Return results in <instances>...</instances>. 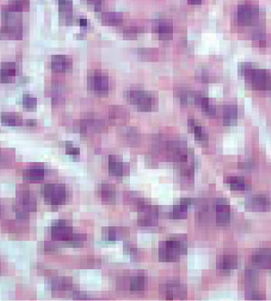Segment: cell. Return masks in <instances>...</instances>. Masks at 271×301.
Listing matches in <instances>:
<instances>
[{"instance_id":"6da1fadb","label":"cell","mask_w":271,"mask_h":301,"mask_svg":"<svg viewBox=\"0 0 271 301\" xmlns=\"http://www.w3.org/2000/svg\"><path fill=\"white\" fill-rule=\"evenodd\" d=\"M239 73L245 77L246 82L252 88L257 90L271 89V74L263 69H257L252 63H243L239 66Z\"/></svg>"},{"instance_id":"7a4b0ae2","label":"cell","mask_w":271,"mask_h":301,"mask_svg":"<svg viewBox=\"0 0 271 301\" xmlns=\"http://www.w3.org/2000/svg\"><path fill=\"white\" fill-rule=\"evenodd\" d=\"M187 241L184 238H171L161 242L158 247V259L169 263L179 260L181 255L187 253Z\"/></svg>"},{"instance_id":"3957f363","label":"cell","mask_w":271,"mask_h":301,"mask_svg":"<svg viewBox=\"0 0 271 301\" xmlns=\"http://www.w3.org/2000/svg\"><path fill=\"white\" fill-rule=\"evenodd\" d=\"M125 97L128 103L136 106L140 111H151L154 107V96L143 89H128Z\"/></svg>"},{"instance_id":"277c9868","label":"cell","mask_w":271,"mask_h":301,"mask_svg":"<svg viewBox=\"0 0 271 301\" xmlns=\"http://www.w3.org/2000/svg\"><path fill=\"white\" fill-rule=\"evenodd\" d=\"M37 209V202L34 194L25 187H21L17 192L16 212L20 218L26 217L27 214L35 212Z\"/></svg>"},{"instance_id":"5b68a950","label":"cell","mask_w":271,"mask_h":301,"mask_svg":"<svg viewBox=\"0 0 271 301\" xmlns=\"http://www.w3.org/2000/svg\"><path fill=\"white\" fill-rule=\"evenodd\" d=\"M42 195L46 204L61 206L67 200V188L62 184H46L42 187Z\"/></svg>"},{"instance_id":"8992f818","label":"cell","mask_w":271,"mask_h":301,"mask_svg":"<svg viewBox=\"0 0 271 301\" xmlns=\"http://www.w3.org/2000/svg\"><path fill=\"white\" fill-rule=\"evenodd\" d=\"M87 87L90 92L97 95H105L110 88L109 77L102 71L93 70L87 77Z\"/></svg>"},{"instance_id":"52a82bcc","label":"cell","mask_w":271,"mask_h":301,"mask_svg":"<svg viewBox=\"0 0 271 301\" xmlns=\"http://www.w3.org/2000/svg\"><path fill=\"white\" fill-rule=\"evenodd\" d=\"M258 272L254 269H246L245 270V296L247 300L252 301H260L264 300L261 297L259 291L257 289L258 286Z\"/></svg>"},{"instance_id":"ba28073f","label":"cell","mask_w":271,"mask_h":301,"mask_svg":"<svg viewBox=\"0 0 271 301\" xmlns=\"http://www.w3.org/2000/svg\"><path fill=\"white\" fill-rule=\"evenodd\" d=\"M245 208L253 212L271 211V198L264 194H254L246 197Z\"/></svg>"},{"instance_id":"9c48e42d","label":"cell","mask_w":271,"mask_h":301,"mask_svg":"<svg viewBox=\"0 0 271 301\" xmlns=\"http://www.w3.org/2000/svg\"><path fill=\"white\" fill-rule=\"evenodd\" d=\"M166 152L175 162L185 163L188 160V149L183 141H169L166 143Z\"/></svg>"},{"instance_id":"30bf717a","label":"cell","mask_w":271,"mask_h":301,"mask_svg":"<svg viewBox=\"0 0 271 301\" xmlns=\"http://www.w3.org/2000/svg\"><path fill=\"white\" fill-rule=\"evenodd\" d=\"M73 234L74 232L72 230V226L66 220H58L53 223L51 227V236L53 240L56 241L68 243L72 238Z\"/></svg>"},{"instance_id":"8fae6325","label":"cell","mask_w":271,"mask_h":301,"mask_svg":"<svg viewBox=\"0 0 271 301\" xmlns=\"http://www.w3.org/2000/svg\"><path fill=\"white\" fill-rule=\"evenodd\" d=\"M158 208L147 204L139 210L138 223L140 227H155L158 225Z\"/></svg>"},{"instance_id":"7c38bea8","label":"cell","mask_w":271,"mask_h":301,"mask_svg":"<svg viewBox=\"0 0 271 301\" xmlns=\"http://www.w3.org/2000/svg\"><path fill=\"white\" fill-rule=\"evenodd\" d=\"M258 16V9L250 4H239L237 6V21L240 25H250L256 21Z\"/></svg>"},{"instance_id":"4fadbf2b","label":"cell","mask_w":271,"mask_h":301,"mask_svg":"<svg viewBox=\"0 0 271 301\" xmlns=\"http://www.w3.org/2000/svg\"><path fill=\"white\" fill-rule=\"evenodd\" d=\"M160 294L166 300L172 301L176 299H185L187 295L186 286L178 283H170L163 284L159 288Z\"/></svg>"},{"instance_id":"5bb4252c","label":"cell","mask_w":271,"mask_h":301,"mask_svg":"<svg viewBox=\"0 0 271 301\" xmlns=\"http://www.w3.org/2000/svg\"><path fill=\"white\" fill-rule=\"evenodd\" d=\"M152 31L161 41H169L173 37V24L170 20L157 19L152 22Z\"/></svg>"},{"instance_id":"9a60e30c","label":"cell","mask_w":271,"mask_h":301,"mask_svg":"<svg viewBox=\"0 0 271 301\" xmlns=\"http://www.w3.org/2000/svg\"><path fill=\"white\" fill-rule=\"evenodd\" d=\"M215 217L220 225H226L231 219V211L228 202L225 198H218L215 201Z\"/></svg>"},{"instance_id":"2e32d148","label":"cell","mask_w":271,"mask_h":301,"mask_svg":"<svg viewBox=\"0 0 271 301\" xmlns=\"http://www.w3.org/2000/svg\"><path fill=\"white\" fill-rule=\"evenodd\" d=\"M252 261L255 267L271 270V250L262 249L257 251L252 256Z\"/></svg>"},{"instance_id":"e0dca14e","label":"cell","mask_w":271,"mask_h":301,"mask_svg":"<svg viewBox=\"0 0 271 301\" xmlns=\"http://www.w3.org/2000/svg\"><path fill=\"white\" fill-rule=\"evenodd\" d=\"M237 267V257L233 254H225L219 257L217 269L222 274H229Z\"/></svg>"},{"instance_id":"ac0fdd59","label":"cell","mask_w":271,"mask_h":301,"mask_svg":"<svg viewBox=\"0 0 271 301\" xmlns=\"http://www.w3.org/2000/svg\"><path fill=\"white\" fill-rule=\"evenodd\" d=\"M72 60L66 55H53L51 58V68L56 72H68L71 71Z\"/></svg>"},{"instance_id":"d6986e66","label":"cell","mask_w":271,"mask_h":301,"mask_svg":"<svg viewBox=\"0 0 271 301\" xmlns=\"http://www.w3.org/2000/svg\"><path fill=\"white\" fill-rule=\"evenodd\" d=\"M104 127L102 120L96 119H82L78 124V130L79 133L87 134L90 131H101Z\"/></svg>"},{"instance_id":"ffe728a7","label":"cell","mask_w":271,"mask_h":301,"mask_svg":"<svg viewBox=\"0 0 271 301\" xmlns=\"http://www.w3.org/2000/svg\"><path fill=\"white\" fill-rule=\"evenodd\" d=\"M44 177H45V169L42 166L39 165L31 166L23 172V178L28 182H40L43 180Z\"/></svg>"},{"instance_id":"44dd1931","label":"cell","mask_w":271,"mask_h":301,"mask_svg":"<svg viewBox=\"0 0 271 301\" xmlns=\"http://www.w3.org/2000/svg\"><path fill=\"white\" fill-rule=\"evenodd\" d=\"M18 72V67L13 62H4L0 67V82H11Z\"/></svg>"},{"instance_id":"7402d4cb","label":"cell","mask_w":271,"mask_h":301,"mask_svg":"<svg viewBox=\"0 0 271 301\" xmlns=\"http://www.w3.org/2000/svg\"><path fill=\"white\" fill-rule=\"evenodd\" d=\"M98 195L101 200L107 204H113L117 198V191L113 186L109 184H101L98 186Z\"/></svg>"},{"instance_id":"603a6c76","label":"cell","mask_w":271,"mask_h":301,"mask_svg":"<svg viewBox=\"0 0 271 301\" xmlns=\"http://www.w3.org/2000/svg\"><path fill=\"white\" fill-rule=\"evenodd\" d=\"M128 116H129V113H128V110L123 107L116 106L109 109V121L114 124H121V123L126 122Z\"/></svg>"},{"instance_id":"cb8c5ba5","label":"cell","mask_w":271,"mask_h":301,"mask_svg":"<svg viewBox=\"0 0 271 301\" xmlns=\"http://www.w3.org/2000/svg\"><path fill=\"white\" fill-rule=\"evenodd\" d=\"M225 183L229 186L230 189L234 191H243L251 188L245 181V178L238 176H230L225 178Z\"/></svg>"},{"instance_id":"d4e9b609","label":"cell","mask_w":271,"mask_h":301,"mask_svg":"<svg viewBox=\"0 0 271 301\" xmlns=\"http://www.w3.org/2000/svg\"><path fill=\"white\" fill-rule=\"evenodd\" d=\"M23 37L22 27L3 26L0 30V39L20 40Z\"/></svg>"},{"instance_id":"484cf974","label":"cell","mask_w":271,"mask_h":301,"mask_svg":"<svg viewBox=\"0 0 271 301\" xmlns=\"http://www.w3.org/2000/svg\"><path fill=\"white\" fill-rule=\"evenodd\" d=\"M237 120V108L234 105H227L223 110V124L226 127L234 126Z\"/></svg>"},{"instance_id":"4316f807","label":"cell","mask_w":271,"mask_h":301,"mask_svg":"<svg viewBox=\"0 0 271 301\" xmlns=\"http://www.w3.org/2000/svg\"><path fill=\"white\" fill-rule=\"evenodd\" d=\"M101 20L107 26H119L123 22V15L120 12H104L101 16Z\"/></svg>"},{"instance_id":"83f0119b","label":"cell","mask_w":271,"mask_h":301,"mask_svg":"<svg viewBox=\"0 0 271 301\" xmlns=\"http://www.w3.org/2000/svg\"><path fill=\"white\" fill-rule=\"evenodd\" d=\"M120 136L125 143L130 146H136L140 140L139 131L133 127H128L126 129H123L121 130Z\"/></svg>"},{"instance_id":"f1b7e54d","label":"cell","mask_w":271,"mask_h":301,"mask_svg":"<svg viewBox=\"0 0 271 301\" xmlns=\"http://www.w3.org/2000/svg\"><path fill=\"white\" fill-rule=\"evenodd\" d=\"M109 172L115 177H122L125 173L124 164L117 156H109Z\"/></svg>"},{"instance_id":"f546056e","label":"cell","mask_w":271,"mask_h":301,"mask_svg":"<svg viewBox=\"0 0 271 301\" xmlns=\"http://www.w3.org/2000/svg\"><path fill=\"white\" fill-rule=\"evenodd\" d=\"M60 18L66 22H72V0H59Z\"/></svg>"},{"instance_id":"4dcf8cb0","label":"cell","mask_w":271,"mask_h":301,"mask_svg":"<svg viewBox=\"0 0 271 301\" xmlns=\"http://www.w3.org/2000/svg\"><path fill=\"white\" fill-rule=\"evenodd\" d=\"M72 279L68 277H58L53 279L51 283V287L54 292H65L72 288Z\"/></svg>"},{"instance_id":"1f68e13d","label":"cell","mask_w":271,"mask_h":301,"mask_svg":"<svg viewBox=\"0 0 271 301\" xmlns=\"http://www.w3.org/2000/svg\"><path fill=\"white\" fill-rule=\"evenodd\" d=\"M188 127L189 131L195 134L196 141L201 142V143L207 142L208 138H207V134L204 131L203 127L196 122L195 119H188Z\"/></svg>"},{"instance_id":"d6a6232c","label":"cell","mask_w":271,"mask_h":301,"mask_svg":"<svg viewBox=\"0 0 271 301\" xmlns=\"http://www.w3.org/2000/svg\"><path fill=\"white\" fill-rule=\"evenodd\" d=\"M1 122L7 127H20L23 125V119L16 112H3L1 114Z\"/></svg>"},{"instance_id":"836d02e7","label":"cell","mask_w":271,"mask_h":301,"mask_svg":"<svg viewBox=\"0 0 271 301\" xmlns=\"http://www.w3.org/2000/svg\"><path fill=\"white\" fill-rule=\"evenodd\" d=\"M5 6L12 11L21 13L23 11H29L30 0H10Z\"/></svg>"},{"instance_id":"e575fe53","label":"cell","mask_w":271,"mask_h":301,"mask_svg":"<svg viewBox=\"0 0 271 301\" xmlns=\"http://www.w3.org/2000/svg\"><path fill=\"white\" fill-rule=\"evenodd\" d=\"M124 233L123 228L120 227H108L103 232V238L107 241H116Z\"/></svg>"},{"instance_id":"d590c367","label":"cell","mask_w":271,"mask_h":301,"mask_svg":"<svg viewBox=\"0 0 271 301\" xmlns=\"http://www.w3.org/2000/svg\"><path fill=\"white\" fill-rule=\"evenodd\" d=\"M145 277L144 275H136L134 276L129 282V288L131 292H142L145 289Z\"/></svg>"},{"instance_id":"8d00e7d4","label":"cell","mask_w":271,"mask_h":301,"mask_svg":"<svg viewBox=\"0 0 271 301\" xmlns=\"http://www.w3.org/2000/svg\"><path fill=\"white\" fill-rule=\"evenodd\" d=\"M188 208L187 205H184L180 202L179 205L173 206L172 211L170 212V217L176 220L185 219L188 215Z\"/></svg>"},{"instance_id":"74e56055","label":"cell","mask_w":271,"mask_h":301,"mask_svg":"<svg viewBox=\"0 0 271 301\" xmlns=\"http://www.w3.org/2000/svg\"><path fill=\"white\" fill-rule=\"evenodd\" d=\"M137 54L140 60L152 61L158 59V52L157 49L139 48L138 49Z\"/></svg>"},{"instance_id":"f35d334b","label":"cell","mask_w":271,"mask_h":301,"mask_svg":"<svg viewBox=\"0 0 271 301\" xmlns=\"http://www.w3.org/2000/svg\"><path fill=\"white\" fill-rule=\"evenodd\" d=\"M23 106L26 109L33 110L37 107V100L34 96L25 94V95H23Z\"/></svg>"},{"instance_id":"ab89813d","label":"cell","mask_w":271,"mask_h":301,"mask_svg":"<svg viewBox=\"0 0 271 301\" xmlns=\"http://www.w3.org/2000/svg\"><path fill=\"white\" fill-rule=\"evenodd\" d=\"M86 240V235L82 234H73L71 239L68 242L70 245H74V246H80L83 245L84 242Z\"/></svg>"},{"instance_id":"60d3db41","label":"cell","mask_w":271,"mask_h":301,"mask_svg":"<svg viewBox=\"0 0 271 301\" xmlns=\"http://www.w3.org/2000/svg\"><path fill=\"white\" fill-rule=\"evenodd\" d=\"M139 33H140V30L138 27H127L123 30L124 37L128 38V39H134V38L137 37Z\"/></svg>"},{"instance_id":"b9f144b4","label":"cell","mask_w":271,"mask_h":301,"mask_svg":"<svg viewBox=\"0 0 271 301\" xmlns=\"http://www.w3.org/2000/svg\"><path fill=\"white\" fill-rule=\"evenodd\" d=\"M253 41L257 42V44L261 47H264L266 43V36H265V33L263 31H259V30L256 31L255 33H253Z\"/></svg>"},{"instance_id":"7bdbcfd3","label":"cell","mask_w":271,"mask_h":301,"mask_svg":"<svg viewBox=\"0 0 271 301\" xmlns=\"http://www.w3.org/2000/svg\"><path fill=\"white\" fill-rule=\"evenodd\" d=\"M202 109L206 115L209 116V117H215L216 115V108H215L214 105L211 104L210 101L207 104L204 105Z\"/></svg>"},{"instance_id":"ee69618b","label":"cell","mask_w":271,"mask_h":301,"mask_svg":"<svg viewBox=\"0 0 271 301\" xmlns=\"http://www.w3.org/2000/svg\"><path fill=\"white\" fill-rule=\"evenodd\" d=\"M66 153L68 154V156H79L80 155V149L79 148H76L73 147V145L71 143H67L66 144Z\"/></svg>"},{"instance_id":"f6af8a7d","label":"cell","mask_w":271,"mask_h":301,"mask_svg":"<svg viewBox=\"0 0 271 301\" xmlns=\"http://www.w3.org/2000/svg\"><path fill=\"white\" fill-rule=\"evenodd\" d=\"M87 4H90L92 7L94 8L96 11H102L103 4H104V0H85Z\"/></svg>"},{"instance_id":"bcb514c9","label":"cell","mask_w":271,"mask_h":301,"mask_svg":"<svg viewBox=\"0 0 271 301\" xmlns=\"http://www.w3.org/2000/svg\"><path fill=\"white\" fill-rule=\"evenodd\" d=\"M43 249L46 253H54L57 250V247L50 242H46L43 245Z\"/></svg>"},{"instance_id":"7dc6e473","label":"cell","mask_w":271,"mask_h":301,"mask_svg":"<svg viewBox=\"0 0 271 301\" xmlns=\"http://www.w3.org/2000/svg\"><path fill=\"white\" fill-rule=\"evenodd\" d=\"M197 75H198V79H200V81H202V82H208V80L210 79L209 75L205 71L199 72V73H197Z\"/></svg>"},{"instance_id":"c3c4849f","label":"cell","mask_w":271,"mask_h":301,"mask_svg":"<svg viewBox=\"0 0 271 301\" xmlns=\"http://www.w3.org/2000/svg\"><path fill=\"white\" fill-rule=\"evenodd\" d=\"M73 298L76 300H88L89 299L87 297L86 294H84L82 292H79V291H76L73 293Z\"/></svg>"},{"instance_id":"681fc988","label":"cell","mask_w":271,"mask_h":301,"mask_svg":"<svg viewBox=\"0 0 271 301\" xmlns=\"http://www.w3.org/2000/svg\"><path fill=\"white\" fill-rule=\"evenodd\" d=\"M182 204L187 205V206H190V205H195L196 204V200L193 199V198H182L180 201Z\"/></svg>"},{"instance_id":"f907efd6","label":"cell","mask_w":271,"mask_h":301,"mask_svg":"<svg viewBox=\"0 0 271 301\" xmlns=\"http://www.w3.org/2000/svg\"><path fill=\"white\" fill-rule=\"evenodd\" d=\"M79 25L81 28H84V29H86L88 25H89V22H88V20L86 18H80L79 20Z\"/></svg>"},{"instance_id":"816d5d0a","label":"cell","mask_w":271,"mask_h":301,"mask_svg":"<svg viewBox=\"0 0 271 301\" xmlns=\"http://www.w3.org/2000/svg\"><path fill=\"white\" fill-rule=\"evenodd\" d=\"M188 2L189 4L197 5V4H201V3H202V0H188Z\"/></svg>"},{"instance_id":"f5cc1de1","label":"cell","mask_w":271,"mask_h":301,"mask_svg":"<svg viewBox=\"0 0 271 301\" xmlns=\"http://www.w3.org/2000/svg\"><path fill=\"white\" fill-rule=\"evenodd\" d=\"M27 125L30 126V127H34L36 125V121L35 120H32V119L27 120Z\"/></svg>"},{"instance_id":"db71d44e","label":"cell","mask_w":271,"mask_h":301,"mask_svg":"<svg viewBox=\"0 0 271 301\" xmlns=\"http://www.w3.org/2000/svg\"><path fill=\"white\" fill-rule=\"evenodd\" d=\"M0 215H1V207H0Z\"/></svg>"}]
</instances>
